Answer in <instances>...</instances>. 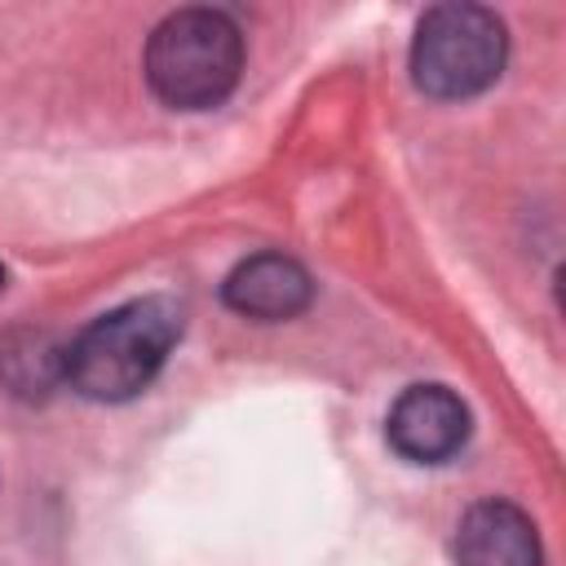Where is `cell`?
<instances>
[{
	"instance_id": "obj_6",
	"label": "cell",
	"mask_w": 566,
	"mask_h": 566,
	"mask_svg": "<svg viewBox=\"0 0 566 566\" xmlns=\"http://www.w3.org/2000/svg\"><path fill=\"white\" fill-rule=\"evenodd\" d=\"M226 305L248 314V318H292L310 305L314 296V283L305 274V265H296L292 256L283 252H261V256H248L243 265L230 270L226 287H221Z\"/></svg>"
},
{
	"instance_id": "obj_1",
	"label": "cell",
	"mask_w": 566,
	"mask_h": 566,
	"mask_svg": "<svg viewBox=\"0 0 566 566\" xmlns=\"http://www.w3.org/2000/svg\"><path fill=\"white\" fill-rule=\"evenodd\" d=\"M181 336V310L168 296L128 301L93 318L66 345V380L93 402H124L142 394L164 367L168 349Z\"/></svg>"
},
{
	"instance_id": "obj_8",
	"label": "cell",
	"mask_w": 566,
	"mask_h": 566,
	"mask_svg": "<svg viewBox=\"0 0 566 566\" xmlns=\"http://www.w3.org/2000/svg\"><path fill=\"white\" fill-rule=\"evenodd\" d=\"M0 287H4V270H0Z\"/></svg>"
},
{
	"instance_id": "obj_4",
	"label": "cell",
	"mask_w": 566,
	"mask_h": 566,
	"mask_svg": "<svg viewBox=\"0 0 566 566\" xmlns=\"http://www.w3.org/2000/svg\"><path fill=\"white\" fill-rule=\"evenodd\" d=\"M469 438V407L447 385H411L389 407V442L416 464L451 460Z\"/></svg>"
},
{
	"instance_id": "obj_3",
	"label": "cell",
	"mask_w": 566,
	"mask_h": 566,
	"mask_svg": "<svg viewBox=\"0 0 566 566\" xmlns=\"http://www.w3.org/2000/svg\"><path fill=\"white\" fill-rule=\"evenodd\" d=\"M504 22L482 4H438L411 40V75L429 97H473L504 66Z\"/></svg>"
},
{
	"instance_id": "obj_5",
	"label": "cell",
	"mask_w": 566,
	"mask_h": 566,
	"mask_svg": "<svg viewBox=\"0 0 566 566\" xmlns=\"http://www.w3.org/2000/svg\"><path fill=\"white\" fill-rule=\"evenodd\" d=\"M460 566H544L535 522L509 500L473 504L455 526Z\"/></svg>"
},
{
	"instance_id": "obj_7",
	"label": "cell",
	"mask_w": 566,
	"mask_h": 566,
	"mask_svg": "<svg viewBox=\"0 0 566 566\" xmlns=\"http://www.w3.org/2000/svg\"><path fill=\"white\" fill-rule=\"evenodd\" d=\"M66 367V349H57L44 332H18L0 345V376L13 394H44Z\"/></svg>"
},
{
	"instance_id": "obj_2",
	"label": "cell",
	"mask_w": 566,
	"mask_h": 566,
	"mask_svg": "<svg viewBox=\"0 0 566 566\" xmlns=\"http://www.w3.org/2000/svg\"><path fill=\"white\" fill-rule=\"evenodd\" d=\"M243 71V35L221 9H177L146 40V80L159 102L203 111L230 97Z\"/></svg>"
}]
</instances>
